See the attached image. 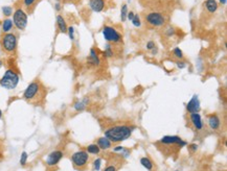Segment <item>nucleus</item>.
I'll use <instances>...</instances> for the list:
<instances>
[{
    "instance_id": "nucleus-1",
    "label": "nucleus",
    "mask_w": 227,
    "mask_h": 171,
    "mask_svg": "<svg viewBox=\"0 0 227 171\" xmlns=\"http://www.w3.org/2000/svg\"><path fill=\"white\" fill-rule=\"evenodd\" d=\"M46 93H47V91H46L45 87L39 81H34L27 86L23 93V98L29 103L38 104L44 100Z\"/></svg>"
},
{
    "instance_id": "nucleus-2",
    "label": "nucleus",
    "mask_w": 227,
    "mask_h": 171,
    "mask_svg": "<svg viewBox=\"0 0 227 171\" xmlns=\"http://www.w3.org/2000/svg\"><path fill=\"white\" fill-rule=\"evenodd\" d=\"M133 128L129 125H115L105 131V137L111 142H121L131 137Z\"/></svg>"
},
{
    "instance_id": "nucleus-3",
    "label": "nucleus",
    "mask_w": 227,
    "mask_h": 171,
    "mask_svg": "<svg viewBox=\"0 0 227 171\" xmlns=\"http://www.w3.org/2000/svg\"><path fill=\"white\" fill-rule=\"evenodd\" d=\"M157 146L162 153L167 154V152H170L168 156L171 154V148L173 151H177L178 149H181L183 146L186 144L183 140H181L177 136H164L156 143Z\"/></svg>"
},
{
    "instance_id": "nucleus-4",
    "label": "nucleus",
    "mask_w": 227,
    "mask_h": 171,
    "mask_svg": "<svg viewBox=\"0 0 227 171\" xmlns=\"http://www.w3.org/2000/svg\"><path fill=\"white\" fill-rule=\"evenodd\" d=\"M19 79H20V77L16 71L12 70V69H7L2 78L0 79V86L7 90H13L19 84Z\"/></svg>"
},
{
    "instance_id": "nucleus-5",
    "label": "nucleus",
    "mask_w": 227,
    "mask_h": 171,
    "mask_svg": "<svg viewBox=\"0 0 227 171\" xmlns=\"http://www.w3.org/2000/svg\"><path fill=\"white\" fill-rule=\"evenodd\" d=\"M0 44H1V48L4 52L14 53L17 49V37L15 34L7 32V34L2 35Z\"/></svg>"
},
{
    "instance_id": "nucleus-6",
    "label": "nucleus",
    "mask_w": 227,
    "mask_h": 171,
    "mask_svg": "<svg viewBox=\"0 0 227 171\" xmlns=\"http://www.w3.org/2000/svg\"><path fill=\"white\" fill-rule=\"evenodd\" d=\"M71 162H72V165L76 169L84 170L89 162V156L86 151H76L71 156Z\"/></svg>"
},
{
    "instance_id": "nucleus-7",
    "label": "nucleus",
    "mask_w": 227,
    "mask_h": 171,
    "mask_svg": "<svg viewBox=\"0 0 227 171\" xmlns=\"http://www.w3.org/2000/svg\"><path fill=\"white\" fill-rule=\"evenodd\" d=\"M13 23L18 29H20V30L25 29V27L27 25V15L23 10L20 9V7L14 12Z\"/></svg>"
},
{
    "instance_id": "nucleus-8",
    "label": "nucleus",
    "mask_w": 227,
    "mask_h": 171,
    "mask_svg": "<svg viewBox=\"0 0 227 171\" xmlns=\"http://www.w3.org/2000/svg\"><path fill=\"white\" fill-rule=\"evenodd\" d=\"M165 19L164 16L160 13H150L146 16V22H148L151 26L153 27H159V26H163L165 24Z\"/></svg>"
},
{
    "instance_id": "nucleus-9",
    "label": "nucleus",
    "mask_w": 227,
    "mask_h": 171,
    "mask_svg": "<svg viewBox=\"0 0 227 171\" xmlns=\"http://www.w3.org/2000/svg\"><path fill=\"white\" fill-rule=\"evenodd\" d=\"M103 35L107 42L118 43L121 41V35L115 28L111 26H105L103 29Z\"/></svg>"
},
{
    "instance_id": "nucleus-10",
    "label": "nucleus",
    "mask_w": 227,
    "mask_h": 171,
    "mask_svg": "<svg viewBox=\"0 0 227 171\" xmlns=\"http://www.w3.org/2000/svg\"><path fill=\"white\" fill-rule=\"evenodd\" d=\"M63 158V151L62 150H55L50 152L46 158L45 162L48 166H56V165L61 161V159Z\"/></svg>"
},
{
    "instance_id": "nucleus-11",
    "label": "nucleus",
    "mask_w": 227,
    "mask_h": 171,
    "mask_svg": "<svg viewBox=\"0 0 227 171\" xmlns=\"http://www.w3.org/2000/svg\"><path fill=\"white\" fill-rule=\"evenodd\" d=\"M186 110L190 114H193V113H198L200 111V102H199V98L197 95H194L192 99L189 101L186 106Z\"/></svg>"
},
{
    "instance_id": "nucleus-12",
    "label": "nucleus",
    "mask_w": 227,
    "mask_h": 171,
    "mask_svg": "<svg viewBox=\"0 0 227 171\" xmlns=\"http://www.w3.org/2000/svg\"><path fill=\"white\" fill-rule=\"evenodd\" d=\"M190 123H192L193 127L196 129V131H202L203 128V123H202V119L201 116L198 114V113H193V114L190 115Z\"/></svg>"
},
{
    "instance_id": "nucleus-13",
    "label": "nucleus",
    "mask_w": 227,
    "mask_h": 171,
    "mask_svg": "<svg viewBox=\"0 0 227 171\" xmlns=\"http://www.w3.org/2000/svg\"><path fill=\"white\" fill-rule=\"evenodd\" d=\"M208 125L209 127L214 131H218L221 126V120L217 115H210L208 116Z\"/></svg>"
},
{
    "instance_id": "nucleus-14",
    "label": "nucleus",
    "mask_w": 227,
    "mask_h": 171,
    "mask_svg": "<svg viewBox=\"0 0 227 171\" xmlns=\"http://www.w3.org/2000/svg\"><path fill=\"white\" fill-rule=\"evenodd\" d=\"M89 6L94 12H102L105 7V0H90Z\"/></svg>"
},
{
    "instance_id": "nucleus-15",
    "label": "nucleus",
    "mask_w": 227,
    "mask_h": 171,
    "mask_svg": "<svg viewBox=\"0 0 227 171\" xmlns=\"http://www.w3.org/2000/svg\"><path fill=\"white\" fill-rule=\"evenodd\" d=\"M99 147V149H109L112 145V142L110 141L109 139H107L106 137H102L98 139V144H96Z\"/></svg>"
},
{
    "instance_id": "nucleus-16",
    "label": "nucleus",
    "mask_w": 227,
    "mask_h": 171,
    "mask_svg": "<svg viewBox=\"0 0 227 171\" xmlns=\"http://www.w3.org/2000/svg\"><path fill=\"white\" fill-rule=\"evenodd\" d=\"M57 25H58V28H59V30H60V32H63V34L67 32L68 26L65 22V19L63 18L61 15L57 16Z\"/></svg>"
},
{
    "instance_id": "nucleus-17",
    "label": "nucleus",
    "mask_w": 227,
    "mask_h": 171,
    "mask_svg": "<svg viewBox=\"0 0 227 171\" xmlns=\"http://www.w3.org/2000/svg\"><path fill=\"white\" fill-rule=\"evenodd\" d=\"M13 26H14V23H13L12 19H4L3 22H2V26H1L2 31L7 34V32H10L11 30L13 29Z\"/></svg>"
},
{
    "instance_id": "nucleus-18",
    "label": "nucleus",
    "mask_w": 227,
    "mask_h": 171,
    "mask_svg": "<svg viewBox=\"0 0 227 171\" xmlns=\"http://www.w3.org/2000/svg\"><path fill=\"white\" fill-rule=\"evenodd\" d=\"M205 5H206V10L209 13H215L218 9V3L216 0H206Z\"/></svg>"
},
{
    "instance_id": "nucleus-19",
    "label": "nucleus",
    "mask_w": 227,
    "mask_h": 171,
    "mask_svg": "<svg viewBox=\"0 0 227 171\" xmlns=\"http://www.w3.org/2000/svg\"><path fill=\"white\" fill-rule=\"evenodd\" d=\"M88 62H89L90 64L94 65V66L99 64V59H98V54H96V52L93 48H91V50H90V56H89V59H88Z\"/></svg>"
},
{
    "instance_id": "nucleus-20",
    "label": "nucleus",
    "mask_w": 227,
    "mask_h": 171,
    "mask_svg": "<svg viewBox=\"0 0 227 171\" xmlns=\"http://www.w3.org/2000/svg\"><path fill=\"white\" fill-rule=\"evenodd\" d=\"M87 103H88V98H84L83 100L77 101V102L74 103L73 107L76 111H83V110L86 107V106H87Z\"/></svg>"
},
{
    "instance_id": "nucleus-21",
    "label": "nucleus",
    "mask_w": 227,
    "mask_h": 171,
    "mask_svg": "<svg viewBox=\"0 0 227 171\" xmlns=\"http://www.w3.org/2000/svg\"><path fill=\"white\" fill-rule=\"evenodd\" d=\"M140 163H142V165L145 168H146L149 171H151L152 169H153V163H152V161L149 158H142V159H140Z\"/></svg>"
},
{
    "instance_id": "nucleus-22",
    "label": "nucleus",
    "mask_w": 227,
    "mask_h": 171,
    "mask_svg": "<svg viewBox=\"0 0 227 171\" xmlns=\"http://www.w3.org/2000/svg\"><path fill=\"white\" fill-rule=\"evenodd\" d=\"M87 151L92 154H98L99 153V147L96 144H90L87 147Z\"/></svg>"
},
{
    "instance_id": "nucleus-23",
    "label": "nucleus",
    "mask_w": 227,
    "mask_h": 171,
    "mask_svg": "<svg viewBox=\"0 0 227 171\" xmlns=\"http://www.w3.org/2000/svg\"><path fill=\"white\" fill-rule=\"evenodd\" d=\"M2 14H3L4 17H10L13 14V7L12 6H3L2 7Z\"/></svg>"
},
{
    "instance_id": "nucleus-24",
    "label": "nucleus",
    "mask_w": 227,
    "mask_h": 171,
    "mask_svg": "<svg viewBox=\"0 0 227 171\" xmlns=\"http://www.w3.org/2000/svg\"><path fill=\"white\" fill-rule=\"evenodd\" d=\"M127 15H128V6L127 4H124L121 7V12H120V18L121 21H124L127 19Z\"/></svg>"
},
{
    "instance_id": "nucleus-25",
    "label": "nucleus",
    "mask_w": 227,
    "mask_h": 171,
    "mask_svg": "<svg viewBox=\"0 0 227 171\" xmlns=\"http://www.w3.org/2000/svg\"><path fill=\"white\" fill-rule=\"evenodd\" d=\"M36 2H37V0H23V5L26 9H32Z\"/></svg>"
},
{
    "instance_id": "nucleus-26",
    "label": "nucleus",
    "mask_w": 227,
    "mask_h": 171,
    "mask_svg": "<svg viewBox=\"0 0 227 171\" xmlns=\"http://www.w3.org/2000/svg\"><path fill=\"white\" fill-rule=\"evenodd\" d=\"M105 54H106L108 57L113 56V49H112L110 44H107L106 47H105Z\"/></svg>"
},
{
    "instance_id": "nucleus-27",
    "label": "nucleus",
    "mask_w": 227,
    "mask_h": 171,
    "mask_svg": "<svg viewBox=\"0 0 227 171\" xmlns=\"http://www.w3.org/2000/svg\"><path fill=\"white\" fill-rule=\"evenodd\" d=\"M27 158H28L27 153L25 152V151H23V152L21 153V158H20V164H21V166H25V165H26Z\"/></svg>"
},
{
    "instance_id": "nucleus-28",
    "label": "nucleus",
    "mask_w": 227,
    "mask_h": 171,
    "mask_svg": "<svg viewBox=\"0 0 227 171\" xmlns=\"http://www.w3.org/2000/svg\"><path fill=\"white\" fill-rule=\"evenodd\" d=\"M173 53H174V56L176 57H178V59H182V57H183V53H182V50L180 48H175L173 50Z\"/></svg>"
},
{
    "instance_id": "nucleus-29",
    "label": "nucleus",
    "mask_w": 227,
    "mask_h": 171,
    "mask_svg": "<svg viewBox=\"0 0 227 171\" xmlns=\"http://www.w3.org/2000/svg\"><path fill=\"white\" fill-rule=\"evenodd\" d=\"M101 164H102V160L101 159H96L93 162V169L95 171H98L99 168H101Z\"/></svg>"
},
{
    "instance_id": "nucleus-30",
    "label": "nucleus",
    "mask_w": 227,
    "mask_h": 171,
    "mask_svg": "<svg viewBox=\"0 0 227 171\" xmlns=\"http://www.w3.org/2000/svg\"><path fill=\"white\" fill-rule=\"evenodd\" d=\"M132 23L134 24L136 27H139L140 26V19H139V16L138 15H134V18L132 19Z\"/></svg>"
},
{
    "instance_id": "nucleus-31",
    "label": "nucleus",
    "mask_w": 227,
    "mask_h": 171,
    "mask_svg": "<svg viewBox=\"0 0 227 171\" xmlns=\"http://www.w3.org/2000/svg\"><path fill=\"white\" fill-rule=\"evenodd\" d=\"M67 31H68V35H69V38H70V40H74V28H73V26H69L67 28Z\"/></svg>"
},
{
    "instance_id": "nucleus-32",
    "label": "nucleus",
    "mask_w": 227,
    "mask_h": 171,
    "mask_svg": "<svg viewBox=\"0 0 227 171\" xmlns=\"http://www.w3.org/2000/svg\"><path fill=\"white\" fill-rule=\"evenodd\" d=\"M104 171H117V167L115 165H109V166L105 168Z\"/></svg>"
},
{
    "instance_id": "nucleus-33",
    "label": "nucleus",
    "mask_w": 227,
    "mask_h": 171,
    "mask_svg": "<svg viewBox=\"0 0 227 171\" xmlns=\"http://www.w3.org/2000/svg\"><path fill=\"white\" fill-rule=\"evenodd\" d=\"M146 49H149V50H153V49H155V43L154 42H149L148 44H146Z\"/></svg>"
},
{
    "instance_id": "nucleus-34",
    "label": "nucleus",
    "mask_w": 227,
    "mask_h": 171,
    "mask_svg": "<svg viewBox=\"0 0 227 171\" xmlns=\"http://www.w3.org/2000/svg\"><path fill=\"white\" fill-rule=\"evenodd\" d=\"M127 17H128L129 20H131V21H132V19L134 18V13H133V12H130V13H128V15H127Z\"/></svg>"
},
{
    "instance_id": "nucleus-35",
    "label": "nucleus",
    "mask_w": 227,
    "mask_h": 171,
    "mask_svg": "<svg viewBox=\"0 0 227 171\" xmlns=\"http://www.w3.org/2000/svg\"><path fill=\"white\" fill-rule=\"evenodd\" d=\"M190 149H192V151L194 152V151H196L198 149V146H197V144H192L190 145Z\"/></svg>"
},
{
    "instance_id": "nucleus-36",
    "label": "nucleus",
    "mask_w": 227,
    "mask_h": 171,
    "mask_svg": "<svg viewBox=\"0 0 227 171\" xmlns=\"http://www.w3.org/2000/svg\"><path fill=\"white\" fill-rule=\"evenodd\" d=\"M123 150H124V147H121V146H117V147L114 148L115 152H116V151H123Z\"/></svg>"
},
{
    "instance_id": "nucleus-37",
    "label": "nucleus",
    "mask_w": 227,
    "mask_h": 171,
    "mask_svg": "<svg viewBox=\"0 0 227 171\" xmlns=\"http://www.w3.org/2000/svg\"><path fill=\"white\" fill-rule=\"evenodd\" d=\"M177 66H178V68H184L185 64L184 63H177Z\"/></svg>"
},
{
    "instance_id": "nucleus-38",
    "label": "nucleus",
    "mask_w": 227,
    "mask_h": 171,
    "mask_svg": "<svg viewBox=\"0 0 227 171\" xmlns=\"http://www.w3.org/2000/svg\"><path fill=\"white\" fill-rule=\"evenodd\" d=\"M55 7H56V10H61V5H60L59 2H58V3H56V5H55Z\"/></svg>"
},
{
    "instance_id": "nucleus-39",
    "label": "nucleus",
    "mask_w": 227,
    "mask_h": 171,
    "mask_svg": "<svg viewBox=\"0 0 227 171\" xmlns=\"http://www.w3.org/2000/svg\"><path fill=\"white\" fill-rule=\"evenodd\" d=\"M220 2H221V3H222V4H225V3H226V0H220Z\"/></svg>"
},
{
    "instance_id": "nucleus-40",
    "label": "nucleus",
    "mask_w": 227,
    "mask_h": 171,
    "mask_svg": "<svg viewBox=\"0 0 227 171\" xmlns=\"http://www.w3.org/2000/svg\"><path fill=\"white\" fill-rule=\"evenodd\" d=\"M2 65H3V62H2L1 60H0V69H1V67H2Z\"/></svg>"
},
{
    "instance_id": "nucleus-41",
    "label": "nucleus",
    "mask_w": 227,
    "mask_h": 171,
    "mask_svg": "<svg viewBox=\"0 0 227 171\" xmlns=\"http://www.w3.org/2000/svg\"><path fill=\"white\" fill-rule=\"evenodd\" d=\"M2 118V112H1V110H0V119Z\"/></svg>"
}]
</instances>
